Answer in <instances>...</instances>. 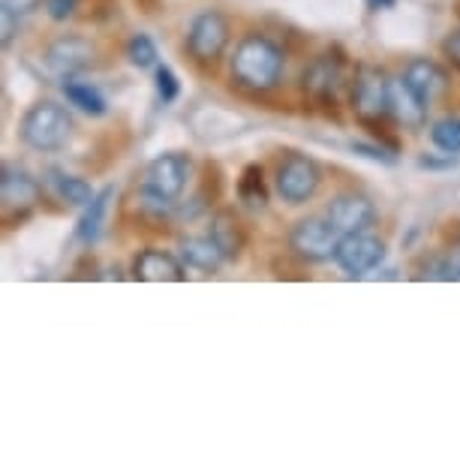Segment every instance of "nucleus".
<instances>
[{
	"label": "nucleus",
	"mask_w": 460,
	"mask_h": 460,
	"mask_svg": "<svg viewBox=\"0 0 460 460\" xmlns=\"http://www.w3.org/2000/svg\"><path fill=\"white\" fill-rule=\"evenodd\" d=\"M428 102L412 91L406 79H388V111H392L394 124L403 129H421L428 120Z\"/></svg>",
	"instance_id": "obj_13"
},
{
	"label": "nucleus",
	"mask_w": 460,
	"mask_h": 460,
	"mask_svg": "<svg viewBox=\"0 0 460 460\" xmlns=\"http://www.w3.org/2000/svg\"><path fill=\"white\" fill-rule=\"evenodd\" d=\"M73 118L64 106L51 100H40L24 111L22 124H19V133H22V142L33 147V151H42V154H55V151H64L73 138Z\"/></svg>",
	"instance_id": "obj_2"
},
{
	"label": "nucleus",
	"mask_w": 460,
	"mask_h": 460,
	"mask_svg": "<svg viewBox=\"0 0 460 460\" xmlns=\"http://www.w3.org/2000/svg\"><path fill=\"white\" fill-rule=\"evenodd\" d=\"M385 241L370 232H352L341 235V244L334 250V262L346 277H367L370 271L385 262Z\"/></svg>",
	"instance_id": "obj_6"
},
{
	"label": "nucleus",
	"mask_w": 460,
	"mask_h": 460,
	"mask_svg": "<svg viewBox=\"0 0 460 460\" xmlns=\"http://www.w3.org/2000/svg\"><path fill=\"white\" fill-rule=\"evenodd\" d=\"M238 199L247 208H259V211L268 205V187H265L262 166H256V163L244 166V172H241V178H238Z\"/></svg>",
	"instance_id": "obj_21"
},
{
	"label": "nucleus",
	"mask_w": 460,
	"mask_h": 460,
	"mask_svg": "<svg viewBox=\"0 0 460 460\" xmlns=\"http://www.w3.org/2000/svg\"><path fill=\"white\" fill-rule=\"evenodd\" d=\"M442 49H446V55L460 66V31L451 33V37H448L446 42H442Z\"/></svg>",
	"instance_id": "obj_29"
},
{
	"label": "nucleus",
	"mask_w": 460,
	"mask_h": 460,
	"mask_svg": "<svg viewBox=\"0 0 460 460\" xmlns=\"http://www.w3.org/2000/svg\"><path fill=\"white\" fill-rule=\"evenodd\" d=\"M0 199H4V223H6V229H13L15 223H22L24 217L37 208L42 193H40V184L24 169L4 166V175H0Z\"/></svg>",
	"instance_id": "obj_9"
},
{
	"label": "nucleus",
	"mask_w": 460,
	"mask_h": 460,
	"mask_svg": "<svg viewBox=\"0 0 460 460\" xmlns=\"http://www.w3.org/2000/svg\"><path fill=\"white\" fill-rule=\"evenodd\" d=\"M190 157L187 154H178V151H169V154H160L147 163L145 169V178H142V190L145 193H154V196H163V199H175L184 193L187 181H190Z\"/></svg>",
	"instance_id": "obj_8"
},
{
	"label": "nucleus",
	"mask_w": 460,
	"mask_h": 460,
	"mask_svg": "<svg viewBox=\"0 0 460 460\" xmlns=\"http://www.w3.org/2000/svg\"><path fill=\"white\" fill-rule=\"evenodd\" d=\"M79 10V0H46V13L51 22H66Z\"/></svg>",
	"instance_id": "obj_27"
},
{
	"label": "nucleus",
	"mask_w": 460,
	"mask_h": 460,
	"mask_svg": "<svg viewBox=\"0 0 460 460\" xmlns=\"http://www.w3.org/2000/svg\"><path fill=\"white\" fill-rule=\"evenodd\" d=\"M157 97L163 106H172L181 97V82L172 66H157Z\"/></svg>",
	"instance_id": "obj_24"
},
{
	"label": "nucleus",
	"mask_w": 460,
	"mask_h": 460,
	"mask_svg": "<svg viewBox=\"0 0 460 460\" xmlns=\"http://www.w3.org/2000/svg\"><path fill=\"white\" fill-rule=\"evenodd\" d=\"M232 75L250 91H271L283 75V51L262 33H250L235 46Z\"/></svg>",
	"instance_id": "obj_1"
},
{
	"label": "nucleus",
	"mask_w": 460,
	"mask_h": 460,
	"mask_svg": "<svg viewBox=\"0 0 460 460\" xmlns=\"http://www.w3.org/2000/svg\"><path fill=\"white\" fill-rule=\"evenodd\" d=\"M19 19H22V15H15L10 6L0 4V46H4V49L13 46L15 33H19Z\"/></svg>",
	"instance_id": "obj_25"
},
{
	"label": "nucleus",
	"mask_w": 460,
	"mask_h": 460,
	"mask_svg": "<svg viewBox=\"0 0 460 460\" xmlns=\"http://www.w3.org/2000/svg\"><path fill=\"white\" fill-rule=\"evenodd\" d=\"M42 60H46L49 73L64 82L93 66V46H91V40H84V37H60L46 49Z\"/></svg>",
	"instance_id": "obj_11"
},
{
	"label": "nucleus",
	"mask_w": 460,
	"mask_h": 460,
	"mask_svg": "<svg viewBox=\"0 0 460 460\" xmlns=\"http://www.w3.org/2000/svg\"><path fill=\"white\" fill-rule=\"evenodd\" d=\"M352 109L358 120L392 118V111H388V75L379 66H358L352 79Z\"/></svg>",
	"instance_id": "obj_10"
},
{
	"label": "nucleus",
	"mask_w": 460,
	"mask_h": 460,
	"mask_svg": "<svg viewBox=\"0 0 460 460\" xmlns=\"http://www.w3.org/2000/svg\"><path fill=\"white\" fill-rule=\"evenodd\" d=\"M115 187H102L97 196L91 199V205H84V214L79 226H75V238L82 241L84 247L97 244L102 238V232H106V220H109V211L111 205H115Z\"/></svg>",
	"instance_id": "obj_17"
},
{
	"label": "nucleus",
	"mask_w": 460,
	"mask_h": 460,
	"mask_svg": "<svg viewBox=\"0 0 460 460\" xmlns=\"http://www.w3.org/2000/svg\"><path fill=\"white\" fill-rule=\"evenodd\" d=\"M127 58H129V64L138 69H151V66H157L160 51L147 33H136V37H129L127 42Z\"/></svg>",
	"instance_id": "obj_23"
},
{
	"label": "nucleus",
	"mask_w": 460,
	"mask_h": 460,
	"mask_svg": "<svg viewBox=\"0 0 460 460\" xmlns=\"http://www.w3.org/2000/svg\"><path fill=\"white\" fill-rule=\"evenodd\" d=\"M274 184L283 202L304 205L316 196L319 184H323V172H319L316 160H310L307 154L292 151L289 157H283V163L277 166Z\"/></svg>",
	"instance_id": "obj_4"
},
{
	"label": "nucleus",
	"mask_w": 460,
	"mask_h": 460,
	"mask_svg": "<svg viewBox=\"0 0 460 460\" xmlns=\"http://www.w3.org/2000/svg\"><path fill=\"white\" fill-rule=\"evenodd\" d=\"M337 244H341V232L325 214L304 217L289 229V250L304 262H328L334 259Z\"/></svg>",
	"instance_id": "obj_3"
},
{
	"label": "nucleus",
	"mask_w": 460,
	"mask_h": 460,
	"mask_svg": "<svg viewBox=\"0 0 460 460\" xmlns=\"http://www.w3.org/2000/svg\"><path fill=\"white\" fill-rule=\"evenodd\" d=\"M181 262L193 271H202V274H217L220 265L226 262V256L220 253V247L214 244L211 235H187L181 238Z\"/></svg>",
	"instance_id": "obj_18"
},
{
	"label": "nucleus",
	"mask_w": 460,
	"mask_h": 460,
	"mask_svg": "<svg viewBox=\"0 0 460 460\" xmlns=\"http://www.w3.org/2000/svg\"><path fill=\"white\" fill-rule=\"evenodd\" d=\"M373 6H376V10H392L394 6V0H370Z\"/></svg>",
	"instance_id": "obj_31"
},
{
	"label": "nucleus",
	"mask_w": 460,
	"mask_h": 460,
	"mask_svg": "<svg viewBox=\"0 0 460 460\" xmlns=\"http://www.w3.org/2000/svg\"><path fill=\"white\" fill-rule=\"evenodd\" d=\"M343 66L346 60L341 51H328V55H319L314 64L304 69L301 75V88L307 93L316 106H325V109H334L337 106V97H341V88H343Z\"/></svg>",
	"instance_id": "obj_7"
},
{
	"label": "nucleus",
	"mask_w": 460,
	"mask_h": 460,
	"mask_svg": "<svg viewBox=\"0 0 460 460\" xmlns=\"http://www.w3.org/2000/svg\"><path fill=\"white\" fill-rule=\"evenodd\" d=\"M448 280H460V253H455V250L448 256Z\"/></svg>",
	"instance_id": "obj_30"
},
{
	"label": "nucleus",
	"mask_w": 460,
	"mask_h": 460,
	"mask_svg": "<svg viewBox=\"0 0 460 460\" xmlns=\"http://www.w3.org/2000/svg\"><path fill=\"white\" fill-rule=\"evenodd\" d=\"M349 147H352V151H358V154H364V157H370V160H379V163H385V166H392V163L397 160V157H394V151H392V147H385V145H367V142H352Z\"/></svg>",
	"instance_id": "obj_26"
},
{
	"label": "nucleus",
	"mask_w": 460,
	"mask_h": 460,
	"mask_svg": "<svg viewBox=\"0 0 460 460\" xmlns=\"http://www.w3.org/2000/svg\"><path fill=\"white\" fill-rule=\"evenodd\" d=\"M133 277L142 283H181L184 280V262L166 250H142L133 262Z\"/></svg>",
	"instance_id": "obj_15"
},
{
	"label": "nucleus",
	"mask_w": 460,
	"mask_h": 460,
	"mask_svg": "<svg viewBox=\"0 0 460 460\" xmlns=\"http://www.w3.org/2000/svg\"><path fill=\"white\" fill-rule=\"evenodd\" d=\"M0 4L10 6V10H13L15 15H28V13H33V10H40L42 0H0Z\"/></svg>",
	"instance_id": "obj_28"
},
{
	"label": "nucleus",
	"mask_w": 460,
	"mask_h": 460,
	"mask_svg": "<svg viewBox=\"0 0 460 460\" xmlns=\"http://www.w3.org/2000/svg\"><path fill=\"white\" fill-rule=\"evenodd\" d=\"M229 37H232V28H229V22H226V15L217 10H202L190 22L187 51L199 64H217V60L223 58L226 46H229Z\"/></svg>",
	"instance_id": "obj_5"
},
{
	"label": "nucleus",
	"mask_w": 460,
	"mask_h": 460,
	"mask_svg": "<svg viewBox=\"0 0 460 460\" xmlns=\"http://www.w3.org/2000/svg\"><path fill=\"white\" fill-rule=\"evenodd\" d=\"M430 142L437 145L442 154H460V118L457 115L439 118L437 124L430 127Z\"/></svg>",
	"instance_id": "obj_22"
},
{
	"label": "nucleus",
	"mask_w": 460,
	"mask_h": 460,
	"mask_svg": "<svg viewBox=\"0 0 460 460\" xmlns=\"http://www.w3.org/2000/svg\"><path fill=\"white\" fill-rule=\"evenodd\" d=\"M51 187H55V193L60 196V202L75 205V208L91 205V199L97 196V193H93V187L84 178L66 175V172H60V169L51 172Z\"/></svg>",
	"instance_id": "obj_20"
},
{
	"label": "nucleus",
	"mask_w": 460,
	"mask_h": 460,
	"mask_svg": "<svg viewBox=\"0 0 460 460\" xmlns=\"http://www.w3.org/2000/svg\"><path fill=\"white\" fill-rule=\"evenodd\" d=\"M325 217L334 223V229L341 235H352V232H370V226H376L379 214L376 205L361 193H341L334 196L325 208Z\"/></svg>",
	"instance_id": "obj_12"
},
{
	"label": "nucleus",
	"mask_w": 460,
	"mask_h": 460,
	"mask_svg": "<svg viewBox=\"0 0 460 460\" xmlns=\"http://www.w3.org/2000/svg\"><path fill=\"white\" fill-rule=\"evenodd\" d=\"M64 97L91 118H102L109 111V102L102 97V91L93 88L91 82H79L75 75L73 79H64Z\"/></svg>",
	"instance_id": "obj_19"
},
{
	"label": "nucleus",
	"mask_w": 460,
	"mask_h": 460,
	"mask_svg": "<svg viewBox=\"0 0 460 460\" xmlns=\"http://www.w3.org/2000/svg\"><path fill=\"white\" fill-rule=\"evenodd\" d=\"M403 79L412 84V91L419 93V97L428 102L433 100H439L442 93L448 91V75H446V69H442L439 64H433V60L428 58H415L410 60V66H406V73H403Z\"/></svg>",
	"instance_id": "obj_16"
},
{
	"label": "nucleus",
	"mask_w": 460,
	"mask_h": 460,
	"mask_svg": "<svg viewBox=\"0 0 460 460\" xmlns=\"http://www.w3.org/2000/svg\"><path fill=\"white\" fill-rule=\"evenodd\" d=\"M208 235H211L214 244L220 247L226 262H235V259H241V253H244V247H247V226L235 211H232V208H223V211H217L211 217V229H208Z\"/></svg>",
	"instance_id": "obj_14"
}]
</instances>
